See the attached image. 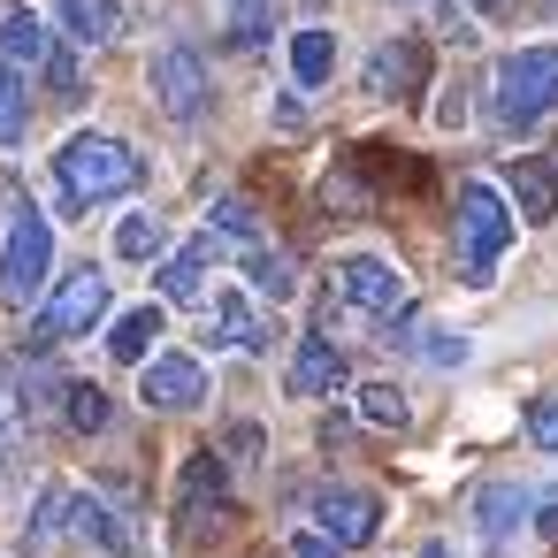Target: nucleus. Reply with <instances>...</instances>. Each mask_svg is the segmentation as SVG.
I'll return each mask as SVG.
<instances>
[{
  "label": "nucleus",
  "mask_w": 558,
  "mask_h": 558,
  "mask_svg": "<svg viewBox=\"0 0 558 558\" xmlns=\"http://www.w3.org/2000/svg\"><path fill=\"white\" fill-rule=\"evenodd\" d=\"M222 9H230V39L238 47H260L276 32V0H222Z\"/></svg>",
  "instance_id": "bb28decb"
},
{
  "label": "nucleus",
  "mask_w": 558,
  "mask_h": 558,
  "mask_svg": "<svg viewBox=\"0 0 558 558\" xmlns=\"http://www.w3.org/2000/svg\"><path fill=\"white\" fill-rule=\"evenodd\" d=\"M512 230H520V215H512L489 184H459V276H466L474 291L497 283V260H505Z\"/></svg>",
  "instance_id": "f03ea898"
},
{
  "label": "nucleus",
  "mask_w": 558,
  "mask_h": 558,
  "mask_svg": "<svg viewBox=\"0 0 558 558\" xmlns=\"http://www.w3.org/2000/svg\"><path fill=\"white\" fill-rule=\"evenodd\" d=\"M70 527H77L85 543H100L108 558H131V550H138V535H131V527H123L100 497H77V489H70Z\"/></svg>",
  "instance_id": "6ab92c4d"
},
{
  "label": "nucleus",
  "mask_w": 558,
  "mask_h": 558,
  "mask_svg": "<svg viewBox=\"0 0 558 558\" xmlns=\"http://www.w3.org/2000/svg\"><path fill=\"white\" fill-rule=\"evenodd\" d=\"M421 85H428V47H421V39L375 47V62H367V93H375V100H413Z\"/></svg>",
  "instance_id": "9d476101"
},
{
  "label": "nucleus",
  "mask_w": 558,
  "mask_h": 558,
  "mask_svg": "<svg viewBox=\"0 0 558 558\" xmlns=\"http://www.w3.org/2000/svg\"><path fill=\"white\" fill-rule=\"evenodd\" d=\"M39 77L54 85V100H77V54H70V47H47V62H39Z\"/></svg>",
  "instance_id": "c85d7f7f"
},
{
  "label": "nucleus",
  "mask_w": 558,
  "mask_h": 558,
  "mask_svg": "<svg viewBox=\"0 0 558 558\" xmlns=\"http://www.w3.org/2000/svg\"><path fill=\"white\" fill-rule=\"evenodd\" d=\"M100 322H108V276H100V268H85V276H70V283L47 299V314H39L32 344H70V337H93Z\"/></svg>",
  "instance_id": "423d86ee"
},
{
  "label": "nucleus",
  "mask_w": 558,
  "mask_h": 558,
  "mask_svg": "<svg viewBox=\"0 0 558 558\" xmlns=\"http://www.w3.org/2000/svg\"><path fill=\"white\" fill-rule=\"evenodd\" d=\"M344 383H352L344 352L329 337H299V352H291V398H337Z\"/></svg>",
  "instance_id": "f8f14e48"
},
{
  "label": "nucleus",
  "mask_w": 558,
  "mask_h": 558,
  "mask_svg": "<svg viewBox=\"0 0 558 558\" xmlns=\"http://www.w3.org/2000/svg\"><path fill=\"white\" fill-rule=\"evenodd\" d=\"M138 398L161 405V413H192L207 398V367L192 352H146L138 360Z\"/></svg>",
  "instance_id": "6e6552de"
},
{
  "label": "nucleus",
  "mask_w": 558,
  "mask_h": 558,
  "mask_svg": "<svg viewBox=\"0 0 558 558\" xmlns=\"http://www.w3.org/2000/svg\"><path fill=\"white\" fill-rule=\"evenodd\" d=\"M215 260H222V230H199L184 253H169V260L154 268V276H161V299H169V306H199V299H207L199 283H207Z\"/></svg>",
  "instance_id": "9b49d317"
},
{
  "label": "nucleus",
  "mask_w": 558,
  "mask_h": 558,
  "mask_svg": "<svg viewBox=\"0 0 558 558\" xmlns=\"http://www.w3.org/2000/svg\"><path fill=\"white\" fill-rule=\"evenodd\" d=\"M329 306H344V314H367V322H390V314H405V276H398L390 260H375V253H352V260L337 268V291H329Z\"/></svg>",
  "instance_id": "39448f33"
},
{
  "label": "nucleus",
  "mask_w": 558,
  "mask_h": 558,
  "mask_svg": "<svg viewBox=\"0 0 558 558\" xmlns=\"http://www.w3.org/2000/svg\"><path fill=\"white\" fill-rule=\"evenodd\" d=\"M207 329H215V344H230V352H268V337H276L238 291H215V299H207Z\"/></svg>",
  "instance_id": "2eb2a0df"
},
{
  "label": "nucleus",
  "mask_w": 558,
  "mask_h": 558,
  "mask_svg": "<svg viewBox=\"0 0 558 558\" xmlns=\"http://www.w3.org/2000/svg\"><path fill=\"white\" fill-rule=\"evenodd\" d=\"M245 276H253V291H260V299H276V306L299 291V268H291V253H268V245H253V253H245Z\"/></svg>",
  "instance_id": "5701e85b"
},
{
  "label": "nucleus",
  "mask_w": 558,
  "mask_h": 558,
  "mask_svg": "<svg viewBox=\"0 0 558 558\" xmlns=\"http://www.w3.org/2000/svg\"><path fill=\"white\" fill-rule=\"evenodd\" d=\"M497 123L505 131H535L558 108V47H520L497 62Z\"/></svg>",
  "instance_id": "7ed1b4c3"
},
{
  "label": "nucleus",
  "mask_w": 558,
  "mask_h": 558,
  "mask_svg": "<svg viewBox=\"0 0 558 558\" xmlns=\"http://www.w3.org/2000/svg\"><path fill=\"white\" fill-rule=\"evenodd\" d=\"M230 451H238V466H253V459H260V428L238 421V428H230Z\"/></svg>",
  "instance_id": "2f4dec72"
},
{
  "label": "nucleus",
  "mask_w": 558,
  "mask_h": 558,
  "mask_svg": "<svg viewBox=\"0 0 558 558\" xmlns=\"http://www.w3.org/2000/svg\"><path fill=\"white\" fill-rule=\"evenodd\" d=\"M47 47H54V32H47V16L39 9H9V16H0V62H9V70H39L47 62Z\"/></svg>",
  "instance_id": "f3484780"
},
{
  "label": "nucleus",
  "mask_w": 558,
  "mask_h": 558,
  "mask_svg": "<svg viewBox=\"0 0 558 558\" xmlns=\"http://www.w3.org/2000/svg\"><path fill=\"white\" fill-rule=\"evenodd\" d=\"M291 558H344V550H337V543L314 527V535H299V543H291Z\"/></svg>",
  "instance_id": "473e14b6"
},
{
  "label": "nucleus",
  "mask_w": 558,
  "mask_h": 558,
  "mask_svg": "<svg viewBox=\"0 0 558 558\" xmlns=\"http://www.w3.org/2000/svg\"><path fill=\"white\" fill-rule=\"evenodd\" d=\"M527 436H535V451L558 459V398H535V405H527Z\"/></svg>",
  "instance_id": "7c9ffc66"
},
{
  "label": "nucleus",
  "mask_w": 558,
  "mask_h": 558,
  "mask_svg": "<svg viewBox=\"0 0 558 558\" xmlns=\"http://www.w3.org/2000/svg\"><path fill=\"white\" fill-rule=\"evenodd\" d=\"M154 337H169V322H161V306H131V314H116V322H108V360H123V367H138V360L154 352Z\"/></svg>",
  "instance_id": "a211bd4d"
},
{
  "label": "nucleus",
  "mask_w": 558,
  "mask_h": 558,
  "mask_svg": "<svg viewBox=\"0 0 558 558\" xmlns=\"http://www.w3.org/2000/svg\"><path fill=\"white\" fill-rule=\"evenodd\" d=\"M62 527H70V489L54 482V489H39V512H32V527H24V550H47Z\"/></svg>",
  "instance_id": "a878e982"
},
{
  "label": "nucleus",
  "mask_w": 558,
  "mask_h": 558,
  "mask_svg": "<svg viewBox=\"0 0 558 558\" xmlns=\"http://www.w3.org/2000/svg\"><path fill=\"white\" fill-rule=\"evenodd\" d=\"M47 276H54V222H47L39 207H24L16 230H9V245H0V299H9V306H32V299L47 291Z\"/></svg>",
  "instance_id": "20e7f679"
},
{
  "label": "nucleus",
  "mask_w": 558,
  "mask_h": 558,
  "mask_svg": "<svg viewBox=\"0 0 558 558\" xmlns=\"http://www.w3.org/2000/svg\"><path fill=\"white\" fill-rule=\"evenodd\" d=\"M108 421H116L108 390H100V383H77V390H70V428H77V436H100Z\"/></svg>",
  "instance_id": "cd10ccee"
},
{
  "label": "nucleus",
  "mask_w": 558,
  "mask_h": 558,
  "mask_svg": "<svg viewBox=\"0 0 558 558\" xmlns=\"http://www.w3.org/2000/svg\"><path fill=\"white\" fill-rule=\"evenodd\" d=\"M543 527H550V535H558V497H543Z\"/></svg>",
  "instance_id": "72a5a7b5"
},
{
  "label": "nucleus",
  "mask_w": 558,
  "mask_h": 558,
  "mask_svg": "<svg viewBox=\"0 0 558 558\" xmlns=\"http://www.w3.org/2000/svg\"><path fill=\"white\" fill-rule=\"evenodd\" d=\"M360 421H367V428H405L413 405H405L398 383H367V390H360Z\"/></svg>",
  "instance_id": "393cba45"
},
{
  "label": "nucleus",
  "mask_w": 558,
  "mask_h": 558,
  "mask_svg": "<svg viewBox=\"0 0 558 558\" xmlns=\"http://www.w3.org/2000/svg\"><path fill=\"white\" fill-rule=\"evenodd\" d=\"M512 215L520 222H558V177H550V161L543 154H512Z\"/></svg>",
  "instance_id": "4468645a"
},
{
  "label": "nucleus",
  "mask_w": 558,
  "mask_h": 558,
  "mask_svg": "<svg viewBox=\"0 0 558 558\" xmlns=\"http://www.w3.org/2000/svg\"><path fill=\"white\" fill-rule=\"evenodd\" d=\"M161 245H169L161 215H123V222H116V253H123V260H154Z\"/></svg>",
  "instance_id": "b1692460"
},
{
  "label": "nucleus",
  "mask_w": 558,
  "mask_h": 558,
  "mask_svg": "<svg viewBox=\"0 0 558 558\" xmlns=\"http://www.w3.org/2000/svg\"><path fill=\"white\" fill-rule=\"evenodd\" d=\"M207 505L230 520V474H222V451H192V459H184V482H177V512H184V520H207Z\"/></svg>",
  "instance_id": "ddd939ff"
},
{
  "label": "nucleus",
  "mask_w": 558,
  "mask_h": 558,
  "mask_svg": "<svg viewBox=\"0 0 558 558\" xmlns=\"http://www.w3.org/2000/svg\"><path fill=\"white\" fill-rule=\"evenodd\" d=\"M32 138V77L0 62V154H16Z\"/></svg>",
  "instance_id": "412c9836"
},
{
  "label": "nucleus",
  "mask_w": 558,
  "mask_h": 558,
  "mask_svg": "<svg viewBox=\"0 0 558 558\" xmlns=\"http://www.w3.org/2000/svg\"><path fill=\"white\" fill-rule=\"evenodd\" d=\"M207 230H222V238H253L260 222H253V207H245V199H215V215H207Z\"/></svg>",
  "instance_id": "c756f323"
},
{
  "label": "nucleus",
  "mask_w": 558,
  "mask_h": 558,
  "mask_svg": "<svg viewBox=\"0 0 558 558\" xmlns=\"http://www.w3.org/2000/svg\"><path fill=\"white\" fill-rule=\"evenodd\" d=\"M527 512H535V497H527L520 482H489V489L474 497V520H482V535H489V543H505Z\"/></svg>",
  "instance_id": "aec40b11"
},
{
  "label": "nucleus",
  "mask_w": 558,
  "mask_h": 558,
  "mask_svg": "<svg viewBox=\"0 0 558 558\" xmlns=\"http://www.w3.org/2000/svg\"><path fill=\"white\" fill-rule=\"evenodd\" d=\"M70 47H116L123 39V0H54Z\"/></svg>",
  "instance_id": "dca6fc26"
},
{
  "label": "nucleus",
  "mask_w": 558,
  "mask_h": 558,
  "mask_svg": "<svg viewBox=\"0 0 558 558\" xmlns=\"http://www.w3.org/2000/svg\"><path fill=\"white\" fill-rule=\"evenodd\" d=\"M146 77H154V100H161L177 123H199V116H207V70H199L192 47H161Z\"/></svg>",
  "instance_id": "1a4fd4ad"
},
{
  "label": "nucleus",
  "mask_w": 558,
  "mask_h": 558,
  "mask_svg": "<svg viewBox=\"0 0 558 558\" xmlns=\"http://www.w3.org/2000/svg\"><path fill=\"white\" fill-rule=\"evenodd\" d=\"M314 520H322V535L337 550H360V543L383 535V497L375 489H352V482H329V489H314Z\"/></svg>",
  "instance_id": "0eeeda50"
},
{
  "label": "nucleus",
  "mask_w": 558,
  "mask_h": 558,
  "mask_svg": "<svg viewBox=\"0 0 558 558\" xmlns=\"http://www.w3.org/2000/svg\"><path fill=\"white\" fill-rule=\"evenodd\" d=\"M54 177H62V207H70V215H85V207L131 199V192L146 184V154H131L123 138L77 131V138L54 154Z\"/></svg>",
  "instance_id": "f257e3e1"
},
{
  "label": "nucleus",
  "mask_w": 558,
  "mask_h": 558,
  "mask_svg": "<svg viewBox=\"0 0 558 558\" xmlns=\"http://www.w3.org/2000/svg\"><path fill=\"white\" fill-rule=\"evenodd\" d=\"M329 70H337V32H322V24L291 32V77L314 93V85H329Z\"/></svg>",
  "instance_id": "4be33fe9"
}]
</instances>
